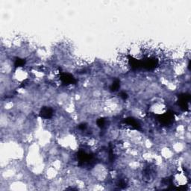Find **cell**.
<instances>
[{
  "instance_id": "6da1fadb",
  "label": "cell",
  "mask_w": 191,
  "mask_h": 191,
  "mask_svg": "<svg viewBox=\"0 0 191 191\" xmlns=\"http://www.w3.org/2000/svg\"><path fill=\"white\" fill-rule=\"evenodd\" d=\"M52 110L49 108H44L40 111V117L45 119H49L52 116Z\"/></svg>"
}]
</instances>
